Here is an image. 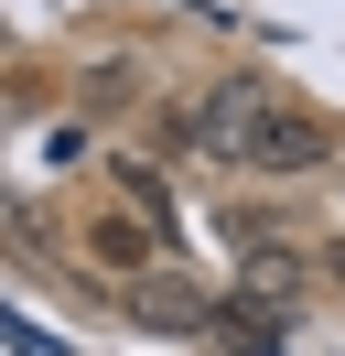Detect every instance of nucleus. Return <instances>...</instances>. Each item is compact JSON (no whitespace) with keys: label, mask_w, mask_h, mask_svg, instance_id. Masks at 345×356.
Here are the masks:
<instances>
[{"label":"nucleus","mask_w":345,"mask_h":356,"mask_svg":"<svg viewBox=\"0 0 345 356\" xmlns=\"http://www.w3.org/2000/svg\"><path fill=\"white\" fill-rule=\"evenodd\" d=\"M323 152H335V130H323L313 108H291V97L259 87V108H248V152H237V162H248V173H313Z\"/></svg>","instance_id":"obj_1"},{"label":"nucleus","mask_w":345,"mask_h":356,"mask_svg":"<svg viewBox=\"0 0 345 356\" xmlns=\"http://www.w3.org/2000/svg\"><path fill=\"white\" fill-rule=\"evenodd\" d=\"M86 248H97L108 270H151V259H162V227H151V216H97Z\"/></svg>","instance_id":"obj_3"},{"label":"nucleus","mask_w":345,"mask_h":356,"mask_svg":"<svg viewBox=\"0 0 345 356\" xmlns=\"http://www.w3.org/2000/svg\"><path fill=\"white\" fill-rule=\"evenodd\" d=\"M119 195L141 205V216H172V205H162V173H151V162H119Z\"/></svg>","instance_id":"obj_4"},{"label":"nucleus","mask_w":345,"mask_h":356,"mask_svg":"<svg viewBox=\"0 0 345 356\" xmlns=\"http://www.w3.org/2000/svg\"><path fill=\"white\" fill-rule=\"evenodd\" d=\"M129 313H141V324H172V334H205V324H216V302H205L194 281H141Z\"/></svg>","instance_id":"obj_2"},{"label":"nucleus","mask_w":345,"mask_h":356,"mask_svg":"<svg viewBox=\"0 0 345 356\" xmlns=\"http://www.w3.org/2000/svg\"><path fill=\"white\" fill-rule=\"evenodd\" d=\"M335 281H345V248H335Z\"/></svg>","instance_id":"obj_5"}]
</instances>
